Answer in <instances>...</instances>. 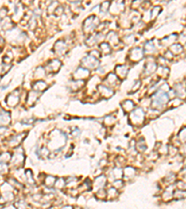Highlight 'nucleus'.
<instances>
[{"label":"nucleus","mask_w":186,"mask_h":209,"mask_svg":"<svg viewBox=\"0 0 186 209\" xmlns=\"http://www.w3.org/2000/svg\"><path fill=\"white\" fill-rule=\"evenodd\" d=\"M186 197V192L183 191H177L174 192V198L176 199H182Z\"/></svg>","instance_id":"1"},{"label":"nucleus","mask_w":186,"mask_h":209,"mask_svg":"<svg viewBox=\"0 0 186 209\" xmlns=\"http://www.w3.org/2000/svg\"><path fill=\"white\" fill-rule=\"evenodd\" d=\"M63 209H73V207H72V206H65V207H64Z\"/></svg>","instance_id":"2"}]
</instances>
